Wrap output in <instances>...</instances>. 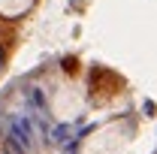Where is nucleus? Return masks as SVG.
Here are the masks:
<instances>
[{"label":"nucleus","mask_w":157,"mask_h":154,"mask_svg":"<svg viewBox=\"0 0 157 154\" xmlns=\"http://www.w3.org/2000/svg\"><path fill=\"white\" fill-rule=\"evenodd\" d=\"M133 142V127L127 121H109L85 136L82 154H127Z\"/></svg>","instance_id":"1"},{"label":"nucleus","mask_w":157,"mask_h":154,"mask_svg":"<svg viewBox=\"0 0 157 154\" xmlns=\"http://www.w3.org/2000/svg\"><path fill=\"white\" fill-rule=\"evenodd\" d=\"M48 106H52V115L60 121H73L82 115L85 109V91L82 85L73 79H60L58 85L48 91Z\"/></svg>","instance_id":"2"},{"label":"nucleus","mask_w":157,"mask_h":154,"mask_svg":"<svg viewBox=\"0 0 157 154\" xmlns=\"http://www.w3.org/2000/svg\"><path fill=\"white\" fill-rule=\"evenodd\" d=\"M33 6V0H0V15L3 18H18Z\"/></svg>","instance_id":"3"}]
</instances>
